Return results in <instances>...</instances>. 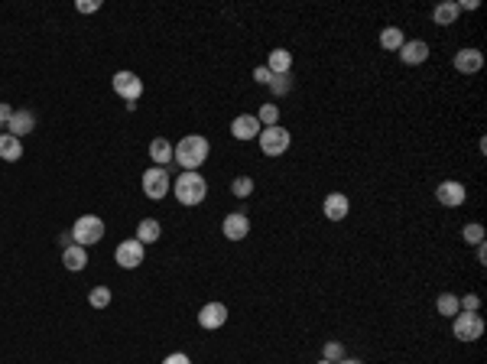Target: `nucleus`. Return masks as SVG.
Here are the masks:
<instances>
[{
  "instance_id": "nucleus-1",
  "label": "nucleus",
  "mask_w": 487,
  "mask_h": 364,
  "mask_svg": "<svg viewBox=\"0 0 487 364\" xmlns=\"http://www.w3.org/2000/svg\"><path fill=\"white\" fill-rule=\"evenodd\" d=\"M208 150H211V146H208L205 137L189 134V137H182V140L172 146V160H176L185 172H198V166L208 160Z\"/></svg>"
},
{
  "instance_id": "nucleus-2",
  "label": "nucleus",
  "mask_w": 487,
  "mask_h": 364,
  "mask_svg": "<svg viewBox=\"0 0 487 364\" xmlns=\"http://www.w3.org/2000/svg\"><path fill=\"white\" fill-rule=\"evenodd\" d=\"M172 192H176L179 205H189V208H195V205L205 202V195H208V182H205L198 172H182V176L172 182Z\"/></svg>"
},
{
  "instance_id": "nucleus-3",
  "label": "nucleus",
  "mask_w": 487,
  "mask_h": 364,
  "mask_svg": "<svg viewBox=\"0 0 487 364\" xmlns=\"http://www.w3.org/2000/svg\"><path fill=\"white\" fill-rule=\"evenodd\" d=\"M101 237H104V221L98 218V215H82V218L72 225V241L82 247L98 244Z\"/></svg>"
},
{
  "instance_id": "nucleus-4",
  "label": "nucleus",
  "mask_w": 487,
  "mask_h": 364,
  "mask_svg": "<svg viewBox=\"0 0 487 364\" xmlns=\"http://www.w3.org/2000/svg\"><path fill=\"white\" fill-rule=\"evenodd\" d=\"M452 335L458 341H478L484 335V319L478 313H458L452 319Z\"/></svg>"
},
{
  "instance_id": "nucleus-5",
  "label": "nucleus",
  "mask_w": 487,
  "mask_h": 364,
  "mask_svg": "<svg viewBox=\"0 0 487 364\" xmlns=\"http://www.w3.org/2000/svg\"><path fill=\"white\" fill-rule=\"evenodd\" d=\"M140 182H143V195H146V199H156V202L166 199L169 189H172V179H169V172L163 170V166H150V170L143 172Z\"/></svg>"
},
{
  "instance_id": "nucleus-6",
  "label": "nucleus",
  "mask_w": 487,
  "mask_h": 364,
  "mask_svg": "<svg viewBox=\"0 0 487 364\" xmlns=\"http://www.w3.org/2000/svg\"><path fill=\"white\" fill-rule=\"evenodd\" d=\"M110 85H114V92L120 94L127 101V108L134 111L137 101H140V94H143V82L140 75H134V72H118V75L110 78Z\"/></svg>"
},
{
  "instance_id": "nucleus-7",
  "label": "nucleus",
  "mask_w": 487,
  "mask_h": 364,
  "mask_svg": "<svg viewBox=\"0 0 487 364\" xmlns=\"http://www.w3.org/2000/svg\"><path fill=\"white\" fill-rule=\"evenodd\" d=\"M289 144H293V137H289V130L286 127H263L260 130V150L267 153V156H283L286 150H289Z\"/></svg>"
},
{
  "instance_id": "nucleus-8",
  "label": "nucleus",
  "mask_w": 487,
  "mask_h": 364,
  "mask_svg": "<svg viewBox=\"0 0 487 364\" xmlns=\"http://www.w3.org/2000/svg\"><path fill=\"white\" fill-rule=\"evenodd\" d=\"M114 261H118V267H124V270H137V267L143 263V244L137 241V237L120 241L118 251H114Z\"/></svg>"
},
{
  "instance_id": "nucleus-9",
  "label": "nucleus",
  "mask_w": 487,
  "mask_h": 364,
  "mask_svg": "<svg viewBox=\"0 0 487 364\" xmlns=\"http://www.w3.org/2000/svg\"><path fill=\"white\" fill-rule=\"evenodd\" d=\"M436 199L445 205V208H458V205H464V199H468V189H464L462 182H455V179H445V182H438Z\"/></svg>"
},
{
  "instance_id": "nucleus-10",
  "label": "nucleus",
  "mask_w": 487,
  "mask_h": 364,
  "mask_svg": "<svg viewBox=\"0 0 487 364\" xmlns=\"http://www.w3.org/2000/svg\"><path fill=\"white\" fill-rule=\"evenodd\" d=\"M455 68H458L462 75H474V72H481V68H484V56H481V49H474V46L458 49L455 52Z\"/></svg>"
},
{
  "instance_id": "nucleus-11",
  "label": "nucleus",
  "mask_w": 487,
  "mask_h": 364,
  "mask_svg": "<svg viewBox=\"0 0 487 364\" xmlns=\"http://www.w3.org/2000/svg\"><path fill=\"white\" fill-rule=\"evenodd\" d=\"M227 322V306L224 303H205L202 309H198V325L202 329H221Z\"/></svg>"
},
{
  "instance_id": "nucleus-12",
  "label": "nucleus",
  "mask_w": 487,
  "mask_h": 364,
  "mask_svg": "<svg viewBox=\"0 0 487 364\" xmlns=\"http://www.w3.org/2000/svg\"><path fill=\"white\" fill-rule=\"evenodd\" d=\"M260 120H257V114H237L234 120H231V134H234V140H253V137H260Z\"/></svg>"
},
{
  "instance_id": "nucleus-13",
  "label": "nucleus",
  "mask_w": 487,
  "mask_h": 364,
  "mask_svg": "<svg viewBox=\"0 0 487 364\" xmlns=\"http://www.w3.org/2000/svg\"><path fill=\"white\" fill-rule=\"evenodd\" d=\"M322 212H325L328 221H345L348 212H351V202H348V195L331 192V195H325V202H322Z\"/></svg>"
},
{
  "instance_id": "nucleus-14",
  "label": "nucleus",
  "mask_w": 487,
  "mask_h": 364,
  "mask_svg": "<svg viewBox=\"0 0 487 364\" xmlns=\"http://www.w3.org/2000/svg\"><path fill=\"white\" fill-rule=\"evenodd\" d=\"M221 234H224L227 241H244V237L251 234V221H247V215H241V212L227 215V218L221 221Z\"/></svg>"
},
{
  "instance_id": "nucleus-15",
  "label": "nucleus",
  "mask_w": 487,
  "mask_h": 364,
  "mask_svg": "<svg viewBox=\"0 0 487 364\" xmlns=\"http://www.w3.org/2000/svg\"><path fill=\"white\" fill-rule=\"evenodd\" d=\"M36 130V114L33 111H13L7 120V134L13 137H26V134H33Z\"/></svg>"
},
{
  "instance_id": "nucleus-16",
  "label": "nucleus",
  "mask_w": 487,
  "mask_h": 364,
  "mask_svg": "<svg viewBox=\"0 0 487 364\" xmlns=\"http://www.w3.org/2000/svg\"><path fill=\"white\" fill-rule=\"evenodd\" d=\"M400 59H403L406 65H422V62L429 59V43H422V39H406V43L400 46Z\"/></svg>"
},
{
  "instance_id": "nucleus-17",
  "label": "nucleus",
  "mask_w": 487,
  "mask_h": 364,
  "mask_svg": "<svg viewBox=\"0 0 487 364\" xmlns=\"http://www.w3.org/2000/svg\"><path fill=\"white\" fill-rule=\"evenodd\" d=\"M62 263H65V270L78 273L88 267V251H84L82 244H68L65 251H62Z\"/></svg>"
},
{
  "instance_id": "nucleus-18",
  "label": "nucleus",
  "mask_w": 487,
  "mask_h": 364,
  "mask_svg": "<svg viewBox=\"0 0 487 364\" xmlns=\"http://www.w3.org/2000/svg\"><path fill=\"white\" fill-rule=\"evenodd\" d=\"M267 68L273 72V75H289V68H293V52L289 49H273L270 52V59H267Z\"/></svg>"
},
{
  "instance_id": "nucleus-19",
  "label": "nucleus",
  "mask_w": 487,
  "mask_h": 364,
  "mask_svg": "<svg viewBox=\"0 0 487 364\" xmlns=\"http://www.w3.org/2000/svg\"><path fill=\"white\" fill-rule=\"evenodd\" d=\"M20 156H23V144H20V137H13V134H0V160L17 163Z\"/></svg>"
},
{
  "instance_id": "nucleus-20",
  "label": "nucleus",
  "mask_w": 487,
  "mask_h": 364,
  "mask_svg": "<svg viewBox=\"0 0 487 364\" xmlns=\"http://www.w3.org/2000/svg\"><path fill=\"white\" fill-rule=\"evenodd\" d=\"M150 160H153V166H163L166 170V163L172 160V144H169L166 137H156L150 144Z\"/></svg>"
},
{
  "instance_id": "nucleus-21",
  "label": "nucleus",
  "mask_w": 487,
  "mask_h": 364,
  "mask_svg": "<svg viewBox=\"0 0 487 364\" xmlns=\"http://www.w3.org/2000/svg\"><path fill=\"white\" fill-rule=\"evenodd\" d=\"M160 234H163V228L156 218H143L140 225H137V241H140V244H156Z\"/></svg>"
},
{
  "instance_id": "nucleus-22",
  "label": "nucleus",
  "mask_w": 487,
  "mask_h": 364,
  "mask_svg": "<svg viewBox=\"0 0 487 364\" xmlns=\"http://www.w3.org/2000/svg\"><path fill=\"white\" fill-rule=\"evenodd\" d=\"M406 43V36L400 26H384V33H380V46H384L386 52H400V46Z\"/></svg>"
},
{
  "instance_id": "nucleus-23",
  "label": "nucleus",
  "mask_w": 487,
  "mask_h": 364,
  "mask_svg": "<svg viewBox=\"0 0 487 364\" xmlns=\"http://www.w3.org/2000/svg\"><path fill=\"white\" fill-rule=\"evenodd\" d=\"M458 13H462V10H458V4L445 0V4H438V7L432 10V20H436L438 26H452L455 20H458Z\"/></svg>"
},
{
  "instance_id": "nucleus-24",
  "label": "nucleus",
  "mask_w": 487,
  "mask_h": 364,
  "mask_svg": "<svg viewBox=\"0 0 487 364\" xmlns=\"http://www.w3.org/2000/svg\"><path fill=\"white\" fill-rule=\"evenodd\" d=\"M436 309L445 315V319H455V315L462 313V309H458V296H455V293H442V296L436 299Z\"/></svg>"
},
{
  "instance_id": "nucleus-25",
  "label": "nucleus",
  "mask_w": 487,
  "mask_h": 364,
  "mask_svg": "<svg viewBox=\"0 0 487 364\" xmlns=\"http://www.w3.org/2000/svg\"><path fill=\"white\" fill-rule=\"evenodd\" d=\"M88 303H91L94 309H108L110 306V289L108 287H94L91 293H88Z\"/></svg>"
},
{
  "instance_id": "nucleus-26",
  "label": "nucleus",
  "mask_w": 487,
  "mask_h": 364,
  "mask_svg": "<svg viewBox=\"0 0 487 364\" xmlns=\"http://www.w3.org/2000/svg\"><path fill=\"white\" fill-rule=\"evenodd\" d=\"M322 358L331 361V364H338L341 358H345V345H341V341H325V345H322Z\"/></svg>"
},
{
  "instance_id": "nucleus-27",
  "label": "nucleus",
  "mask_w": 487,
  "mask_h": 364,
  "mask_svg": "<svg viewBox=\"0 0 487 364\" xmlns=\"http://www.w3.org/2000/svg\"><path fill=\"white\" fill-rule=\"evenodd\" d=\"M257 120H260V127H277V120H279V108H277V104H263L260 114H257Z\"/></svg>"
},
{
  "instance_id": "nucleus-28",
  "label": "nucleus",
  "mask_w": 487,
  "mask_h": 364,
  "mask_svg": "<svg viewBox=\"0 0 487 364\" xmlns=\"http://www.w3.org/2000/svg\"><path fill=\"white\" fill-rule=\"evenodd\" d=\"M231 192H234L237 199H247V195L253 192V179L251 176H237L234 182H231Z\"/></svg>"
},
{
  "instance_id": "nucleus-29",
  "label": "nucleus",
  "mask_w": 487,
  "mask_h": 364,
  "mask_svg": "<svg viewBox=\"0 0 487 364\" xmlns=\"http://www.w3.org/2000/svg\"><path fill=\"white\" fill-rule=\"evenodd\" d=\"M462 237L468 241V244H481V241H484V225H478V221H471V225H464Z\"/></svg>"
},
{
  "instance_id": "nucleus-30",
  "label": "nucleus",
  "mask_w": 487,
  "mask_h": 364,
  "mask_svg": "<svg viewBox=\"0 0 487 364\" xmlns=\"http://www.w3.org/2000/svg\"><path fill=\"white\" fill-rule=\"evenodd\" d=\"M289 88H293V78H289V75H273V82H270V92L277 94V98H279V94H286Z\"/></svg>"
},
{
  "instance_id": "nucleus-31",
  "label": "nucleus",
  "mask_w": 487,
  "mask_h": 364,
  "mask_svg": "<svg viewBox=\"0 0 487 364\" xmlns=\"http://www.w3.org/2000/svg\"><path fill=\"white\" fill-rule=\"evenodd\" d=\"M458 309H462V313H478V309H481V296H474V293L462 296V299H458Z\"/></svg>"
},
{
  "instance_id": "nucleus-32",
  "label": "nucleus",
  "mask_w": 487,
  "mask_h": 364,
  "mask_svg": "<svg viewBox=\"0 0 487 364\" xmlns=\"http://www.w3.org/2000/svg\"><path fill=\"white\" fill-rule=\"evenodd\" d=\"M253 82H257V85H270V82H273V72H270L267 65H257L253 68Z\"/></svg>"
},
{
  "instance_id": "nucleus-33",
  "label": "nucleus",
  "mask_w": 487,
  "mask_h": 364,
  "mask_svg": "<svg viewBox=\"0 0 487 364\" xmlns=\"http://www.w3.org/2000/svg\"><path fill=\"white\" fill-rule=\"evenodd\" d=\"M75 10L78 13H94V10H101V4H98V0H78Z\"/></svg>"
},
{
  "instance_id": "nucleus-34",
  "label": "nucleus",
  "mask_w": 487,
  "mask_h": 364,
  "mask_svg": "<svg viewBox=\"0 0 487 364\" xmlns=\"http://www.w3.org/2000/svg\"><path fill=\"white\" fill-rule=\"evenodd\" d=\"M163 364H192V361H189V355H182V351H176V355H169Z\"/></svg>"
},
{
  "instance_id": "nucleus-35",
  "label": "nucleus",
  "mask_w": 487,
  "mask_h": 364,
  "mask_svg": "<svg viewBox=\"0 0 487 364\" xmlns=\"http://www.w3.org/2000/svg\"><path fill=\"white\" fill-rule=\"evenodd\" d=\"M10 114H13V108H10V104H0V127H7Z\"/></svg>"
},
{
  "instance_id": "nucleus-36",
  "label": "nucleus",
  "mask_w": 487,
  "mask_h": 364,
  "mask_svg": "<svg viewBox=\"0 0 487 364\" xmlns=\"http://www.w3.org/2000/svg\"><path fill=\"white\" fill-rule=\"evenodd\" d=\"M478 263H487V244H484V241L478 244Z\"/></svg>"
},
{
  "instance_id": "nucleus-37",
  "label": "nucleus",
  "mask_w": 487,
  "mask_h": 364,
  "mask_svg": "<svg viewBox=\"0 0 487 364\" xmlns=\"http://www.w3.org/2000/svg\"><path fill=\"white\" fill-rule=\"evenodd\" d=\"M458 10H478V0H462V4H458Z\"/></svg>"
},
{
  "instance_id": "nucleus-38",
  "label": "nucleus",
  "mask_w": 487,
  "mask_h": 364,
  "mask_svg": "<svg viewBox=\"0 0 487 364\" xmlns=\"http://www.w3.org/2000/svg\"><path fill=\"white\" fill-rule=\"evenodd\" d=\"M338 364H364V361H354V358H341Z\"/></svg>"
},
{
  "instance_id": "nucleus-39",
  "label": "nucleus",
  "mask_w": 487,
  "mask_h": 364,
  "mask_svg": "<svg viewBox=\"0 0 487 364\" xmlns=\"http://www.w3.org/2000/svg\"><path fill=\"white\" fill-rule=\"evenodd\" d=\"M319 364H331V361H325V358H322V361H319Z\"/></svg>"
}]
</instances>
